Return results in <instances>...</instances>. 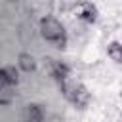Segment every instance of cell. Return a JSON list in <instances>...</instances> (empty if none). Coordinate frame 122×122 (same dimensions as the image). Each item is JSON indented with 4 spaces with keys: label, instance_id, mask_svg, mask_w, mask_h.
I'll return each mask as SVG.
<instances>
[{
    "label": "cell",
    "instance_id": "obj_4",
    "mask_svg": "<svg viewBox=\"0 0 122 122\" xmlns=\"http://www.w3.org/2000/svg\"><path fill=\"white\" fill-rule=\"evenodd\" d=\"M19 84V69L15 65H4L0 69V88L13 90Z\"/></svg>",
    "mask_w": 122,
    "mask_h": 122
},
{
    "label": "cell",
    "instance_id": "obj_3",
    "mask_svg": "<svg viewBox=\"0 0 122 122\" xmlns=\"http://www.w3.org/2000/svg\"><path fill=\"white\" fill-rule=\"evenodd\" d=\"M48 72H50V76H51L57 84H63L65 80L72 78V76H71V65H67L65 61L48 59Z\"/></svg>",
    "mask_w": 122,
    "mask_h": 122
},
{
    "label": "cell",
    "instance_id": "obj_7",
    "mask_svg": "<svg viewBox=\"0 0 122 122\" xmlns=\"http://www.w3.org/2000/svg\"><path fill=\"white\" fill-rule=\"evenodd\" d=\"M23 116H25V122H42L44 120V111L38 103H29L25 107Z\"/></svg>",
    "mask_w": 122,
    "mask_h": 122
},
{
    "label": "cell",
    "instance_id": "obj_5",
    "mask_svg": "<svg viewBox=\"0 0 122 122\" xmlns=\"http://www.w3.org/2000/svg\"><path fill=\"white\" fill-rule=\"evenodd\" d=\"M78 19L84 21V23H88V25L97 23V19H99L97 6L93 2H82V4H78Z\"/></svg>",
    "mask_w": 122,
    "mask_h": 122
},
{
    "label": "cell",
    "instance_id": "obj_1",
    "mask_svg": "<svg viewBox=\"0 0 122 122\" xmlns=\"http://www.w3.org/2000/svg\"><path fill=\"white\" fill-rule=\"evenodd\" d=\"M38 30H40V36L53 44L55 48L63 50L69 42V34H67V29L63 25L61 19H57L55 15H44L40 21H38Z\"/></svg>",
    "mask_w": 122,
    "mask_h": 122
},
{
    "label": "cell",
    "instance_id": "obj_8",
    "mask_svg": "<svg viewBox=\"0 0 122 122\" xmlns=\"http://www.w3.org/2000/svg\"><path fill=\"white\" fill-rule=\"evenodd\" d=\"M107 55L111 57V61H114L116 65H122V42L112 40L107 44Z\"/></svg>",
    "mask_w": 122,
    "mask_h": 122
},
{
    "label": "cell",
    "instance_id": "obj_2",
    "mask_svg": "<svg viewBox=\"0 0 122 122\" xmlns=\"http://www.w3.org/2000/svg\"><path fill=\"white\" fill-rule=\"evenodd\" d=\"M59 90L63 93V97L74 105L76 109H86L92 101V93L88 92V88L80 82V80H74V78H69L65 80L63 84H59Z\"/></svg>",
    "mask_w": 122,
    "mask_h": 122
},
{
    "label": "cell",
    "instance_id": "obj_6",
    "mask_svg": "<svg viewBox=\"0 0 122 122\" xmlns=\"http://www.w3.org/2000/svg\"><path fill=\"white\" fill-rule=\"evenodd\" d=\"M36 67H38V63H36L34 55L27 53V51L19 53V57H17V69L19 71H23V72H34Z\"/></svg>",
    "mask_w": 122,
    "mask_h": 122
}]
</instances>
